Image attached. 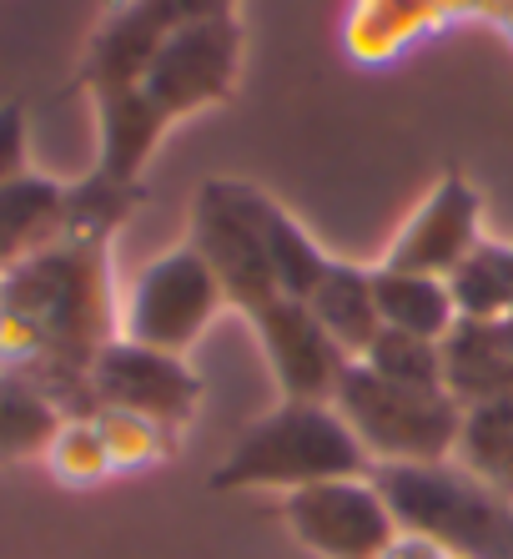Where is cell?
<instances>
[{
  "instance_id": "e0dca14e",
  "label": "cell",
  "mask_w": 513,
  "mask_h": 559,
  "mask_svg": "<svg viewBox=\"0 0 513 559\" xmlns=\"http://www.w3.org/2000/svg\"><path fill=\"white\" fill-rule=\"evenodd\" d=\"M372 298H378L383 328H398V333H413V338L443 343L458 328V308H453V293L443 277L372 267Z\"/></svg>"
},
{
  "instance_id": "ba28073f",
  "label": "cell",
  "mask_w": 513,
  "mask_h": 559,
  "mask_svg": "<svg viewBox=\"0 0 513 559\" xmlns=\"http://www.w3.org/2000/svg\"><path fill=\"white\" fill-rule=\"evenodd\" d=\"M91 399H96V408H127V414L152 418L181 439V429L202 408V378L177 353H156L116 338L91 364Z\"/></svg>"
},
{
  "instance_id": "3957f363",
  "label": "cell",
  "mask_w": 513,
  "mask_h": 559,
  "mask_svg": "<svg viewBox=\"0 0 513 559\" xmlns=\"http://www.w3.org/2000/svg\"><path fill=\"white\" fill-rule=\"evenodd\" d=\"M372 474V459L343 424L333 404H283L262 414L242 439L231 443V454L212 468L206 489L212 495H297L308 484L327 479H358Z\"/></svg>"
},
{
  "instance_id": "ac0fdd59",
  "label": "cell",
  "mask_w": 513,
  "mask_h": 559,
  "mask_svg": "<svg viewBox=\"0 0 513 559\" xmlns=\"http://www.w3.org/2000/svg\"><path fill=\"white\" fill-rule=\"evenodd\" d=\"M65 414L36 378L0 368V464L46 459L51 439L61 433Z\"/></svg>"
},
{
  "instance_id": "4fadbf2b",
  "label": "cell",
  "mask_w": 513,
  "mask_h": 559,
  "mask_svg": "<svg viewBox=\"0 0 513 559\" xmlns=\"http://www.w3.org/2000/svg\"><path fill=\"white\" fill-rule=\"evenodd\" d=\"M65 233V182L40 177V171H21L0 187V273L26 262L31 252L51 248Z\"/></svg>"
},
{
  "instance_id": "7c38bea8",
  "label": "cell",
  "mask_w": 513,
  "mask_h": 559,
  "mask_svg": "<svg viewBox=\"0 0 513 559\" xmlns=\"http://www.w3.org/2000/svg\"><path fill=\"white\" fill-rule=\"evenodd\" d=\"M212 182H217V192L227 197V207L237 212V217L252 227L256 242H262V252H267V262H272V277L283 287V298L308 302L312 293H318V283L327 277L333 258H327V252L308 237V227H302L277 197L262 192V187L237 182V177H212Z\"/></svg>"
},
{
  "instance_id": "cb8c5ba5",
  "label": "cell",
  "mask_w": 513,
  "mask_h": 559,
  "mask_svg": "<svg viewBox=\"0 0 513 559\" xmlns=\"http://www.w3.org/2000/svg\"><path fill=\"white\" fill-rule=\"evenodd\" d=\"M26 171V106L5 102L0 106V187Z\"/></svg>"
},
{
  "instance_id": "44dd1931",
  "label": "cell",
  "mask_w": 513,
  "mask_h": 559,
  "mask_svg": "<svg viewBox=\"0 0 513 559\" xmlns=\"http://www.w3.org/2000/svg\"><path fill=\"white\" fill-rule=\"evenodd\" d=\"M91 424H96V433H102V443H106L111 474L152 468L177 454V433H167L162 424H152V418H142V414H127V408H96Z\"/></svg>"
},
{
  "instance_id": "2e32d148",
  "label": "cell",
  "mask_w": 513,
  "mask_h": 559,
  "mask_svg": "<svg viewBox=\"0 0 513 559\" xmlns=\"http://www.w3.org/2000/svg\"><path fill=\"white\" fill-rule=\"evenodd\" d=\"M308 308L322 323V333H327L347 358H362L368 343L383 333L378 298H372V267H353V262L333 258V267H327L318 293L308 298Z\"/></svg>"
},
{
  "instance_id": "ffe728a7",
  "label": "cell",
  "mask_w": 513,
  "mask_h": 559,
  "mask_svg": "<svg viewBox=\"0 0 513 559\" xmlns=\"http://www.w3.org/2000/svg\"><path fill=\"white\" fill-rule=\"evenodd\" d=\"M458 323H503L513 318V248L503 242H478L449 277Z\"/></svg>"
},
{
  "instance_id": "5bb4252c",
  "label": "cell",
  "mask_w": 513,
  "mask_h": 559,
  "mask_svg": "<svg viewBox=\"0 0 513 559\" xmlns=\"http://www.w3.org/2000/svg\"><path fill=\"white\" fill-rule=\"evenodd\" d=\"M499 0H362L347 15V46L368 61H383L387 51H403L443 15H488Z\"/></svg>"
},
{
  "instance_id": "4316f807",
  "label": "cell",
  "mask_w": 513,
  "mask_h": 559,
  "mask_svg": "<svg viewBox=\"0 0 513 559\" xmlns=\"http://www.w3.org/2000/svg\"><path fill=\"white\" fill-rule=\"evenodd\" d=\"M499 338L509 343V353H513V318H503V323H499Z\"/></svg>"
},
{
  "instance_id": "30bf717a",
  "label": "cell",
  "mask_w": 513,
  "mask_h": 559,
  "mask_svg": "<svg viewBox=\"0 0 513 559\" xmlns=\"http://www.w3.org/2000/svg\"><path fill=\"white\" fill-rule=\"evenodd\" d=\"M247 323H252L256 343L267 353L283 399H297V404H333L337 378H343V368L353 364V358L322 333V323L312 318L308 302L272 298L256 312H247Z\"/></svg>"
},
{
  "instance_id": "8fae6325",
  "label": "cell",
  "mask_w": 513,
  "mask_h": 559,
  "mask_svg": "<svg viewBox=\"0 0 513 559\" xmlns=\"http://www.w3.org/2000/svg\"><path fill=\"white\" fill-rule=\"evenodd\" d=\"M187 242L206 258V267H212L222 283V298L242 312V318L256 312L262 302L283 298V287L272 277V262H267V252H262V242H256L252 227L227 207V197L217 192V182H206L202 192H196L192 237H187Z\"/></svg>"
},
{
  "instance_id": "d4e9b609",
  "label": "cell",
  "mask_w": 513,
  "mask_h": 559,
  "mask_svg": "<svg viewBox=\"0 0 513 559\" xmlns=\"http://www.w3.org/2000/svg\"><path fill=\"white\" fill-rule=\"evenodd\" d=\"M383 559H453V555H443V549L428 545V539H418V534H403V539L387 549Z\"/></svg>"
},
{
  "instance_id": "7402d4cb",
  "label": "cell",
  "mask_w": 513,
  "mask_h": 559,
  "mask_svg": "<svg viewBox=\"0 0 513 559\" xmlns=\"http://www.w3.org/2000/svg\"><path fill=\"white\" fill-rule=\"evenodd\" d=\"M358 364H368L372 373L393 378V383H408V389H443V343L413 338V333H398V328H383Z\"/></svg>"
},
{
  "instance_id": "484cf974",
  "label": "cell",
  "mask_w": 513,
  "mask_h": 559,
  "mask_svg": "<svg viewBox=\"0 0 513 559\" xmlns=\"http://www.w3.org/2000/svg\"><path fill=\"white\" fill-rule=\"evenodd\" d=\"M488 21H499V26H509V31H513V0H499V5L488 11Z\"/></svg>"
},
{
  "instance_id": "277c9868",
  "label": "cell",
  "mask_w": 513,
  "mask_h": 559,
  "mask_svg": "<svg viewBox=\"0 0 513 559\" xmlns=\"http://www.w3.org/2000/svg\"><path fill=\"white\" fill-rule=\"evenodd\" d=\"M372 479L403 534L453 559H513V499L478 484L458 464H378Z\"/></svg>"
},
{
  "instance_id": "d6986e66",
  "label": "cell",
  "mask_w": 513,
  "mask_h": 559,
  "mask_svg": "<svg viewBox=\"0 0 513 559\" xmlns=\"http://www.w3.org/2000/svg\"><path fill=\"white\" fill-rule=\"evenodd\" d=\"M453 464H458L463 474H474L478 484H488V489H499V495L513 499V393L463 408Z\"/></svg>"
},
{
  "instance_id": "7a4b0ae2",
  "label": "cell",
  "mask_w": 513,
  "mask_h": 559,
  "mask_svg": "<svg viewBox=\"0 0 513 559\" xmlns=\"http://www.w3.org/2000/svg\"><path fill=\"white\" fill-rule=\"evenodd\" d=\"M242 71V21L237 11L202 15L177 26L127 86L96 92V177L142 187V171L181 117L227 102Z\"/></svg>"
},
{
  "instance_id": "6da1fadb",
  "label": "cell",
  "mask_w": 513,
  "mask_h": 559,
  "mask_svg": "<svg viewBox=\"0 0 513 559\" xmlns=\"http://www.w3.org/2000/svg\"><path fill=\"white\" fill-rule=\"evenodd\" d=\"M121 338L111 233L65 227L51 248L0 273V368L36 378L65 418H91V364Z\"/></svg>"
},
{
  "instance_id": "52a82bcc",
  "label": "cell",
  "mask_w": 513,
  "mask_h": 559,
  "mask_svg": "<svg viewBox=\"0 0 513 559\" xmlns=\"http://www.w3.org/2000/svg\"><path fill=\"white\" fill-rule=\"evenodd\" d=\"M283 520L297 545L318 559H383L403 539L393 504L383 499L372 474L283 495Z\"/></svg>"
},
{
  "instance_id": "8992f818",
  "label": "cell",
  "mask_w": 513,
  "mask_h": 559,
  "mask_svg": "<svg viewBox=\"0 0 513 559\" xmlns=\"http://www.w3.org/2000/svg\"><path fill=\"white\" fill-rule=\"evenodd\" d=\"M222 308L227 298H222L217 273L206 267V258L192 242H181L136 273L127 302H121V338L181 358Z\"/></svg>"
},
{
  "instance_id": "603a6c76",
  "label": "cell",
  "mask_w": 513,
  "mask_h": 559,
  "mask_svg": "<svg viewBox=\"0 0 513 559\" xmlns=\"http://www.w3.org/2000/svg\"><path fill=\"white\" fill-rule=\"evenodd\" d=\"M46 468L65 489H91V484L111 479V459H106V443L96 433V424L91 418H65L61 433L46 449Z\"/></svg>"
},
{
  "instance_id": "9c48e42d",
  "label": "cell",
  "mask_w": 513,
  "mask_h": 559,
  "mask_svg": "<svg viewBox=\"0 0 513 559\" xmlns=\"http://www.w3.org/2000/svg\"><path fill=\"white\" fill-rule=\"evenodd\" d=\"M478 242H484V192L463 171H443V182L403 222V233L393 237V248L383 252L378 267H387V273H423L449 283L458 273V262Z\"/></svg>"
},
{
  "instance_id": "5b68a950",
  "label": "cell",
  "mask_w": 513,
  "mask_h": 559,
  "mask_svg": "<svg viewBox=\"0 0 513 559\" xmlns=\"http://www.w3.org/2000/svg\"><path fill=\"white\" fill-rule=\"evenodd\" d=\"M333 408L362 443V454L378 464H449L458 443L463 404L443 389H408L372 373L368 364L343 368L333 389Z\"/></svg>"
},
{
  "instance_id": "9a60e30c",
  "label": "cell",
  "mask_w": 513,
  "mask_h": 559,
  "mask_svg": "<svg viewBox=\"0 0 513 559\" xmlns=\"http://www.w3.org/2000/svg\"><path fill=\"white\" fill-rule=\"evenodd\" d=\"M443 389L463 408L513 393V353L499 338V323H458L443 338Z\"/></svg>"
}]
</instances>
